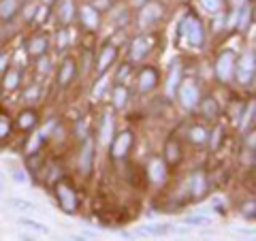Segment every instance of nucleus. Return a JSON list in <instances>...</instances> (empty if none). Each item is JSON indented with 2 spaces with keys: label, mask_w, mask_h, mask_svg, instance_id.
<instances>
[{
  "label": "nucleus",
  "mask_w": 256,
  "mask_h": 241,
  "mask_svg": "<svg viewBox=\"0 0 256 241\" xmlns=\"http://www.w3.org/2000/svg\"><path fill=\"white\" fill-rule=\"evenodd\" d=\"M58 196H60V203H62V207L66 209V211H73L75 209V194L70 192V190L64 186V183H60L58 186Z\"/></svg>",
  "instance_id": "obj_1"
},
{
  "label": "nucleus",
  "mask_w": 256,
  "mask_h": 241,
  "mask_svg": "<svg viewBox=\"0 0 256 241\" xmlns=\"http://www.w3.org/2000/svg\"><path fill=\"white\" fill-rule=\"evenodd\" d=\"M203 4H205V9L213 11V9H218L220 6V0H203Z\"/></svg>",
  "instance_id": "obj_21"
},
{
  "label": "nucleus",
  "mask_w": 256,
  "mask_h": 241,
  "mask_svg": "<svg viewBox=\"0 0 256 241\" xmlns=\"http://www.w3.org/2000/svg\"><path fill=\"white\" fill-rule=\"evenodd\" d=\"M81 13H83V19H85V24H88V26H94V24H96V13L92 11L90 6H85Z\"/></svg>",
  "instance_id": "obj_14"
},
{
  "label": "nucleus",
  "mask_w": 256,
  "mask_h": 241,
  "mask_svg": "<svg viewBox=\"0 0 256 241\" xmlns=\"http://www.w3.org/2000/svg\"><path fill=\"white\" fill-rule=\"evenodd\" d=\"M13 177H15L17 181H26V175L21 173V171H13Z\"/></svg>",
  "instance_id": "obj_24"
},
{
  "label": "nucleus",
  "mask_w": 256,
  "mask_h": 241,
  "mask_svg": "<svg viewBox=\"0 0 256 241\" xmlns=\"http://www.w3.org/2000/svg\"><path fill=\"white\" fill-rule=\"evenodd\" d=\"M32 122H34V113L32 111H28V113L21 116V126H30Z\"/></svg>",
  "instance_id": "obj_18"
},
{
  "label": "nucleus",
  "mask_w": 256,
  "mask_h": 241,
  "mask_svg": "<svg viewBox=\"0 0 256 241\" xmlns=\"http://www.w3.org/2000/svg\"><path fill=\"white\" fill-rule=\"evenodd\" d=\"M70 73H73V62H66V64H64V68H62V75H60V83H66L68 77H70Z\"/></svg>",
  "instance_id": "obj_17"
},
{
  "label": "nucleus",
  "mask_w": 256,
  "mask_h": 241,
  "mask_svg": "<svg viewBox=\"0 0 256 241\" xmlns=\"http://www.w3.org/2000/svg\"><path fill=\"white\" fill-rule=\"evenodd\" d=\"M70 15H73V2H70V0H64L62 2V22H68L70 19Z\"/></svg>",
  "instance_id": "obj_12"
},
{
  "label": "nucleus",
  "mask_w": 256,
  "mask_h": 241,
  "mask_svg": "<svg viewBox=\"0 0 256 241\" xmlns=\"http://www.w3.org/2000/svg\"><path fill=\"white\" fill-rule=\"evenodd\" d=\"M4 130H6V124L2 122V124H0V137H2V132H4Z\"/></svg>",
  "instance_id": "obj_25"
},
{
  "label": "nucleus",
  "mask_w": 256,
  "mask_h": 241,
  "mask_svg": "<svg viewBox=\"0 0 256 241\" xmlns=\"http://www.w3.org/2000/svg\"><path fill=\"white\" fill-rule=\"evenodd\" d=\"M113 58H116V49H113V47H107V49H105V54H103V58H101V62H98V68L105 70L107 64H109Z\"/></svg>",
  "instance_id": "obj_10"
},
{
  "label": "nucleus",
  "mask_w": 256,
  "mask_h": 241,
  "mask_svg": "<svg viewBox=\"0 0 256 241\" xmlns=\"http://www.w3.org/2000/svg\"><path fill=\"white\" fill-rule=\"evenodd\" d=\"M180 94H182V98H184V105H194V101H196V90H194V86H192L190 81H186L182 86V90H180Z\"/></svg>",
  "instance_id": "obj_2"
},
{
  "label": "nucleus",
  "mask_w": 256,
  "mask_h": 241,
  "mask_svg": "<svg viewBox=\"0 0 256 241\" xmlns=\"http://www.w3.org/2000/svg\"><path fill=\"white\" fill-rule=\"evenodd\" d=\"M130 145V132H124L122 137L118 139V143H116V147H113V154L116 156H122L124 152H126V147Z\"/></svg>",
  "instance_id": "obj_5"
},
{
  "label": "nucleus",
  "mask_w": 256,
  "mask_h": 241,
  "mask_svg": "<svg viewBox=\"0 0 256 241\" xmlns=\"http://www.w3.org/2000/svg\"><path fill=\"white\" fill-rule=\"evenodd\" d=\"M149 173H152V177H154V180H162V177H165V169H162V165H160V162H154V165H152V171H149Z\"/></svg>",
  "instance_id": "obj_15"
},
{
  "label": "nucleus",
  "mask_w": 256,
  "mask_h": 241,
  "mask_svg": "<svg viewBox=\"0 0 256 241\" xmlns=\"http://www.w3.org/2000/svg\"><path fill=\"white\" fill-rule=\"evenodd\" d=\"M184 222L190 224V226H209V224H211V220H209V218H205V216H190V218L184 220Z\"/></svg>",
  "instance_id": "obj_9"
},
{
  "label": "nucleus",
  "mask_w": 256,
  "mask_h": 241,
  "mask_svg": "<svg viewBox=\"0 0 256 241\" xmlns=\"http://www.w3.org/2000/svg\"><path fill=\"white\" fill-rule=\"evenodd\" d=\"M15 81H17V75L11 73V77H6V88H13L15 86Z\"/></svg>",
  "instance_id": "obj_22"
},
{
  "label": "nucleus",
  "mask_w": 256,
  "mask_h": 241,
  "mask_svg": "<svg viewBox=\"0 0 256 241\" xmlns=\"http://www.w3.org/2000/svg\"><path fill=\"white\" fill-rule=\"evenodd\" d=\"M9 207L17 209V211H34L37 205L30 203V201H24V198H9Z\"/></svg>",
  "instance_id": "obj_4"
},
{
  "label": "nucleus",
  "mask_w": 256,
  "mask_h": 241,
  "mask_svg": "<svg viewBox=\"0 0 256 241\" xmlns=\"http://www.w3.org/2000/svg\"><path fill=\"white\" fill-rule=\"evenodd\" d=\"M154 13H160V6H158V4H149V6H147V13L143 11V17H141V22H143V24L154 22V19L158 17V15H154Z\"/></svg>",
  "instance_id": "obj_8"
},
{
  "label": "nucleus",
  "mask_w": 256,
  "mask_h": 241,
  "mask_svg": "<svg viewBox=\"0 0 256 241\" xmlns=\"http://www.w3.org/2000/svg\"><path fill=\"white\" fill-rule=\"evenodd\" d=\"M175 229L169 224H152V226H145L143 233H154V235H165V233H173Z\"/></svg>",
  "instance_id": "obj_7"
},
{
  "label": "nucleus",
  "mask_w": 256,
  "mask_h": 241,
  "mask_svg": "<svg viewBox=\"0 0 256 241\" xmlns=\"http://www.w3.org/2000/svg\"><path fill=\"white\" fill-rule=\"evenodd\" d=\"M45 49V39H37L32 43V52H43Z\"/></svg>",
  "instance_id": "obj_20"
},
{
  "label": "nucleus",
  "mask_w": 256,
  "mask_h": 241,
  "mask_svg": "<svg viewBox=\"0 0 256 241\" xmlns=\"http://www.w3.org/2000/svg\"><path fill=\"white\" fill-rule=\"evenodd\" d=\"M113 128V124H111V120L107 118L105 120V128H103V141H109V130Z\"/></svg>",
  "instance_id": "obj_19"
},
{
  "label": "nucleus",
  "mask_w": 256,
  "mask_h": 241,
  "mask_svg": "<svg viewBox=\"0 0 256 241\" xmlns=\"http://www.w3.org/2000/svg\"><path fill=\"white\" fill-rule=\"evenodd\" d=\"M124 103V90H118L116 92V105H122Z\"/></svg>",
  "instance_id": "obj_23"
},
{
  "label": "nucleus",
  "mask_w": 256,
  "mask_h": 241,
  "mask_svg": "<svg viewBox=\"0 0 256 241\" xmlns=\"http://www.w3.org/2000/svg\"><path fill=\"white\" fill-rule=\"evenodd\" d=\"M154 81H156V75L152 70H145V73L141 75V90H149L154 86Z\"/></svg>",
  "instance_id": "obj_11"
},
{
  "label": "nucleus",
  "mask_w": 256,
  "mask_h": 241,
  "mask_svg": "<svg viewBox=\"0 0 256 241\" xmlns=\"http://www.w3.org/2000/svg\"><path fill=\"white\" fill-rule=\"evenodd\" d=\"M231 70H233V58L226 54V56H222V60H220V64H218V75L222 77V79H229Z\"/></svg>",
  "instance_id": "obj_3"
},
{
  "label": "nucleus",
  "mask_w": 256,
  "mask_h": 241,
  "mask_svg": "<svg viewBox=\"0 0 256 241\" xmlns=\"http://www.w3.org/2000/svg\"><path fill=\"white\" fill-rule=\"evenodd\" d=\"M147 47H149V43H145L143 39H139L137 43H134V54L132 56H134V58H141V56L147 52Z\"/></svg>",
  "instance_id": "obj_13"
},
{
  "label": "nucleus",
  "mask_w": 256,
  "mask_h": 241,
  "mask_svg": "<svg viewBox=\"0 0 256 241\" xmlns=\"http://www.w3.org/2000/svg\"><path fill=\"white\" fill-rule=\"evenodd\" d=\"M90 154H92L90 143H85V147H83V158H81V167H83V171H88V169H90Z\"/></svg>",
  "instance_id": "obj_16"
},
{
  "label": "nucleus",
  "mask_w": 256,
  "mask_h": 241,
  "mask_svg": "<svg viewBox=\"0 0 256 241\" xmlns=\"http://www.w3.org/2000/svg\"><path fill=\"white\" fill-rule=\"evenodd\" d=\"M19 224L21 226H26V229H30V231H37V233H49V229L45 224H41V222H37V220H28V218H24V220H19Z\"/></svg>",
  "instance_id": "obj_6"
}]
</instances>
